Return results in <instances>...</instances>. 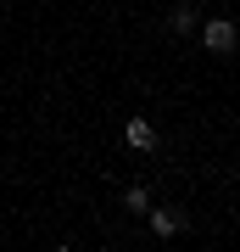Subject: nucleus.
<instances>
[{"mask_svg":"<svg viewBox=\"0 0 240 252\" xmlns=\"http://www.w3.org/2000/svg\"><path fill=\"white\" fill-rule=\"evenodd\" d=\"M201 45L213 51V56H229V51L240 45V28H235L229 17H207V23H201Z\"/></svg>","mask_w":240,"mask_h":252,"instance_id":"obj_1","label":"nucleus"},{"mask_svg":"<svg viewBox=\"0 0 240 252\" xmlns=\"http://www.w3.org/2000/svg\"><path fill=\"white\" fill-rule=\"evenodd\" d=\"M151 235H162V241H173L179 230H185V213H179V207H151Z\"/></svg>","mask_w":240,"mask_h":252,"instance_id":"obj_2","label":"nucleus"},{"mask_svg":"<svg viewBox=\"0 0 240 252\" xmlns=\"http://www.w3.org/2000/svg\"><path fill=\"white\" fill-rule=\"evenodd\" d=\"M123 140L134 146V152H157V124H151V118H129Z\"/></svg>","mask_w":240,"mask_h":252,"instance_id":"obj_3","label":"nucleus"},{"mask_svg":"<svg viewBox=\"0 0 240 252\" xmlns=\"http://www.w3.org/2000/svg\"><path fill=\"white\" fill-rule=\"evenodd\" d=\"M190 28H196V0H179V6L168 11V34H179V39H185Z\"/></svg>","mask_w":240,"mask_h":252,"instance_id":"obj_4","label":"nucleus"},{"mask_svg":"<svg viewBox=\"0 0 240 252\" xmlns=\"http://www.w3.org/2000/svg\"><path fill=\"white\" fill-rule=\"evenodd\" d=\"M123 207H129V213H151V190H145V185H129L123 190Z\"/></svg>","mask_w":240,"mask_h":252,"instance_id":"obj_5","label":"nucleus"}]
</instances>
